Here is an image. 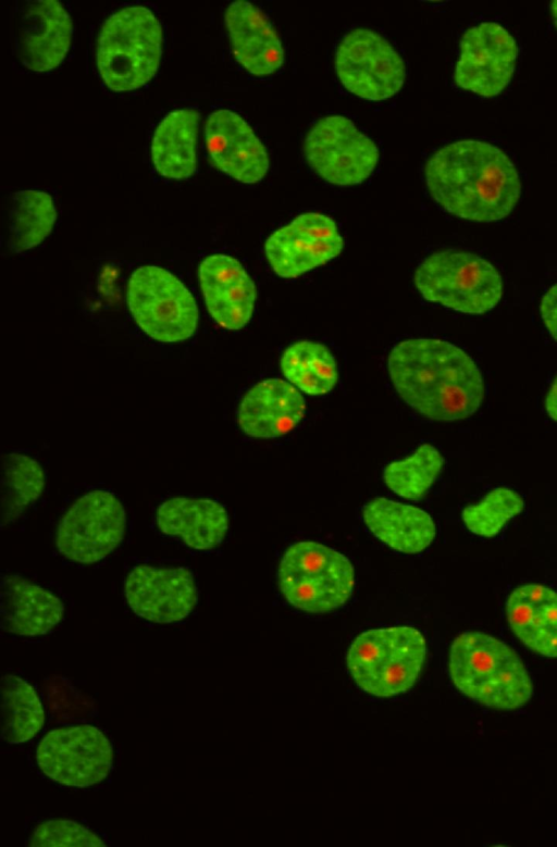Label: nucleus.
I'll return each mask as SVG.
<instances>
[{
    "label": "nucleus",
    "instance_id": "obj_29",
    "mask_svg": "<svg viewBox=\"0 0 557 847\" xmlns=\"http://www.w3.org/2000/svg\"><path fill=\"white\" fill-rule=\"evenodd\" d=\"M10 217V248L23 252L49 236L57 220V209L49 194L20 190L12 196Z\"/></svg>",
    "mask_w": 557,
    "mask_h": 847
},
{
    "label": "nucleus",
    "instance_id": "obj_6",
    "mask_svg": "<svg viewBox=\"0 0 557 847\" xmlns=\"http://www.w3.org/2000/svg\"><path fill=\"white\" fill-rule=\"evenodd\" d=\"M413 284L426 301L473 315L493 310L504 292L503 277L490 261L459 249L426 256L413 272Z\"/></svg>",
    "mask_w": 557,
    "mask_h": 847
},
{
    "label": "nucleus",
    "instance_id": "obj_16",
    "mask_svg": "<svg viewBox=\"0 0 557 847\" xmlns=\"http://www.w3.org/2000/svg\"><path fill=\"white\" fill-rule=\"evenodd\" d=\"M205 142L215 169L243 184H257L270 167L265 146L237 113L220 109L205 123Z\"/></svg>",
    "mask_w": 557,
    "mask_h": 847
},
{
    "label": "nucleus",
    "instance_id": "obj_2",
    "mask_svg": "<svg viewBox=\"0 0 557 847\" xmlns=\"http://www.w3.org/2000/svg\"><path fill=\"white\" fill-rule=\"evenodd\" d=\"M424 180L449 214L473 222L508 216L521 195L518 170L498 147L473 139L447 144L428 159Z\"/></svg>",
    "mask_w": 557,
    "mask_h": 847
},
{
    "label": "nucleus",
    "instance_id": "obj_23",
    "mask_svg": "<svg viewBox=\"0 0 557 847\" xmlns=\"http://www.w3.org/2000/svg\"><path fill=\"white\" fill-rule=\"evenodd\" d=\"M510 630L529 649L557 658V591L542 584L516 587L506 601Z\"/></svg>",
    "mask_w": 557,
    "mask_h": 847
},
{
    "label": "nucleus",
    "instance_id": "obj_19",
    "mask_svg": "<svg viewBox=\"0 0 557 847\" xmlns=\"http://www.w3.org/2000/svg\"><path fill=\"white\" fill-rule=\"evenodd\" d=\"M232 53L249 74H275L285 62V51L267 14L249 1L236 0L224 12Z\"/></svg>",
    "mask_w": 557,
    "mask_h": 847
},
{
    "label": "nucleus",
    "instance_id": "obj_7",
    "mask_svg": "<svg viewBox=\"0 0 557 847\" xmlns=\"http://www.w3.org/2000/svg\"><path fill=\"white\" fill-rule=\"evenodd\" d=\"M281 594L295 608L325 613L344 606L352 595L355 570L347 557L310 540L292 544L277 570Z\"/></svg>",
    "mask_w": 557,
    "mask_h": 847
},
{
    "label": "nucleus",
    "instance_id": "obj_9",
    "mask_svg": "<svg viewBox=\"0 0 557 847\" xmlns=\"http://www.w3.org/2000/svg\"><path fill=\"white\" fill-rule=\"evenodd\" d=\"M302 152L318 176L341 187L367 180L380 158L376 144L343 115L315 121L305 136Z\"/></svg>",
    "mask_w": 557,
    "mask_h": 847
},
{
    "label": "nucleus",
    "instance_id": "obj_30",
    "mask_svg": "<svg viewBox=\"0 0 557 847\" xmlns=\"http://www.w3.org/2000/svg\"><path fill=\"white\" fill-rule=\"evenodd\" d=\"M444 457L431 444L420 445L412 454L393 461L383 471L385 485L398 496L420 500L443 471Z\"/></svg>",
    "mask_w": 557,
    "mask_h": 847
},
{
    "label": "nucleus",
    "instance_id": "obj_11",
    "mask_svg": "<svg viewBox=\"0 0 557 847\" xmlns=\"http://www.w3.org/2000/svg\"><path fill=\"white\" fill-rule=\"evenodd\" d=\"M335 72L346 90L369 101L394 97L407 76L405 61L393 45L363 27L351 29L338 42Z\"/></svg>",
    "mask_w": 557,
    "mask_h": 847
},
{
    "label": "nucleus",
    "instance_id": "obj_22",
    "mask_svg": "<svg viewBox=\"0 0 557 847\" xmlns=\"http://www.w3.org/2000/svg\"><path fill=\"white\" fill-rule=\"evenodd\" d=\"M64 605L51 591L16 575L1 577V627L20 636H40L63 619Z\"/></svg>",
    "mask_w": 557,
    "mask_h": 847
},
{
    "label": "nucleus",
    "instance_id": "obj_35",
    "mask_svg": "<svg viewBox=\"0 0 557 847\" xmlns=\"http://www.w3.org/2000/svg\"><path fill=\"white\" fill-rule=\"evenodd\" d=\"M550 14L554 21V24L557 28V0H554L549 4Z\"/></svg>",
    "mask_w": 557,
    "mask_h": 847
},
{
    "label": "nucleus",
    "instance_id": "obj_24",
    "mask_svg": "<svg viewBox=\"0 0 557 847\" xmlns=\"http://www.w3.org/2000/svg\"><path fill=\"white\" fill-rule=\"evenodd\" d=\"M362 520L377 539L403 553L423 551L436 536L435 522L426 511L384 497L363 506Z\"/></svg>",
    "mask_w": 557,
    "mask_h": 847
},
{
    "label": "nucleus",
    "instance_id": "obj_28",
    "mask_svg": "<svg viewBox=\"0 0 557 847\" xmlns=\"http://www.w3.org/2000/svg\"><path fill=\"white\" fill-rule=\"evenodd\" d=\"M2 469L1 522L4 527L38 500L46 486V474L37 460L20 452L4 454Z\"/></svg>",
    "mask_w": 557,
    "mask_h": 847
},
{
    "label": "nucleus",
    "instance_id": "obj_15",
    "mask_svg": "<svg viewBox=\"0 0 557 847\" xmlns=\"http://www.w3.org/2000/svg\"><path fill=\"white\" fill-rule=\"evenodd\" d=\"M124 595L133 612L153 623L184 620L195 609L198 594L189 570L181 566L133 568L124 582Z\"/></svg>",
    "mask_w": 557,
    "mask_h": 847
},
{
    "label": "nucleus",
    "instance_id": "obj_5",
    "mask_svg": "<svg viewBox=\"0 0 557 847\" xmlns=\"http://www.w3.org/2000/svg\"><path fill=\"white\" fill-rule=\"evenodd\" d=\"M426 651L424 636L412 626L373 628L354 639L346 664L362 690L376 697H393L416 684Z\"/></svg>",
    "mask_w": 557,
    "mask_h": 847
},
{
    "label": "nucleus",
    "instance_id": "obj_13",
    "mask_svg": "<svg viewBox=\"0 0 557 847\" xmlns=\"http://www.w3.org/2000/svg\"><path fill=\"white\" fill-rule=\"evenodd\" d=\"M345 240L336 222L320 212H305L272 232L264 241V257L272 272L294 279L338 257Z\"/></svg>",
    "mask_w": 557,
    "mask_h": 847
},
{
    "label": "nucleus",
    "instance_id": "obj_27",
    "mask_svg": "<svg viewBox=\"0 0 557 847\" xmlns=\"http://www.w3.org/2000/svg\"><path fill=\"white\" fill-rule=\"evenodd\" d=\"M1 738L11 745L23 744L44 727L45 710L36 689L22 677L1 678Z\"/></svg>",
    "mask_w": 557,
    "mask_h": 847
},
{
    "label": "nucleus",
    "instance_id": "obj_3",
    "mask_svg": "<svg viewBox=\"0 0 557 847\" xmlns=\"http://www.w3.org/2000/svg\"><path fill=\"white\" fill-rule=\"evenodd\" d=\"M448 672L459 692L493 709H518L533 695V683L518 653L484 632H463L453 640Z\"/></svg>",
    "mask_w": 557,
    "mask_h": 847
},
{
    "label": "nucleus",
    "instance_id": "obj_20",
    "mask_svg": "<svg viewBox=\"0 0 557 847\" xmlns=\"http://www.w3.org/2000/svg\"><path fill=\"white\" fill-rule=\"evenodd\" d=\"M306 400L299 389L281 378H267L243 396L236 421L253 438H276L292 432L302 420Z\"/></svg>",
    "mask_w": 557,
    "mask_h": 847
},
{
    "label": "nucleus",
    "instance_id": "obj_8",
    "mask_svg": "<svg viewBox=\"0 0 557 847\" xmlns=\"http://www.w3.org/2000/svg\"><path fill=\"white\" fill-rule=\"evenodd\" d=\"M126 303L140 329L160 342L185 340L197 329L198 308L193 295L163 267H137L127 282Z\"/></svg>",
    "mask_w": 557,
    "mask_h": 847
},
{
    "label": "nucleus",
    "instance_id": "obj_12",
    "mask_svg": "<svg viewBox=\"0 0 557 847\" xmlns=\"http://www.w3.org/2000/svg\"><path fill=\"white\" fill-rule=\"evenodd\" d=\"M40 771L52 781L85 788L109 775L113 750L108 737L96 726L79 724L48 732L36 749Z\"/></svg>",
    "mask_w": 557,
    "mask_h": 847
},
{
    "label": "nucleus",
    "instance_id": "obj_25",
    "mask_svg": "<svg viewBox=\"0 0 557 847\" xmlns=\"http://www.w3.org/2000/svg\"><path fill=\"white\" fill-rule=\"evenodd\" d=\"M200 114L194 109H177L158 124L151 140V162L166 178L184 179L197 169V137Z\"/></svg>",
    "mask_w": 557,
    "mask_h": 847
},
{
    "label": "nucleus",
    "instance_id": "obj_4",
    "mask_svg": "<svg viewBox=\"0 0 557 847\" xmlns=\"http://www.w3.org/2000/svg\"><path fill=\"white\" fill-rule=\"evenodd\" d=\"M162 43L161 23L150 9L129 5L112 13L99 30L96 49L106 86L113 91L145 86L159 68Z\"/></svg>",
    "mask_w": 557,
    "mask_h": 847
},
{
    "label": "nucleus",
    "instance_id": "obj_33",
    "mask_svg": "<svg viewBox=\"0 0 557 847\" xmlns=\"http://www.w3.org/2000/svg\"><path fill=\"white\" fill-rule=\"evenodd\" d=\"M540 313L548 334L557 341V284L543 295Z\"/></svg>",
    "mask_w": 557,
    "mask_h": 847
},
{
    "label": "nucleus",
    "instance_id": "obj_1",
    "mask_svg": "<svg viewBox=\"0 0 557 847\" xmlns=\"http://www.w3.org/2000/svg\"><path fill=\"white\" fill-rule=\"evenodd\" d=\"M391 383L411 409L440 422L474 414L485 396L481 370L456 345L437 338H408L387 356Z\"/></svg>",
    "mask_w": 557,
    "mask_h": 847
},
{
    "label": "nucleus",
    "instance_id": "obj_17",
    "mask_svg": "<svg viewBox=\"0 0 557 847\" xmlns=\"http://www.w3.org/2000/svg\"><path fill=\"white\" fill-rule=\"evenodd\" d=\"M198 278L206 307L218 325L237 331L250 322L257 287L237 259L223 253L210 254L200 262Z\"/></svg>",
    "mask_w": 557,
    "mask_h": 847
},
{
    "label": "nucleus",
    "instance_id": "obj_18",
    "mask_svg": "<svg viewBox=\"0 0 557 847\" xmlns=\"http://www.w3.org/2000/svg\"><path fill=\"white\" fill-rule=\"evenodd\" d=\"M73 21L57 0L26 2L17 22V55L35 72H49L65 59L72 43Z\"/></svg>",
    "mask_w": 557,
    "mask_h": 847
},
{
    "label": "nucleus",
    "instance_id": "obj_32",
    "mask_svg": "<svg viewBox=\"0 0 557 847\" xmlns=\"http://www.w3.org/2000/svg\"><path fill=\"white\" fill-rule=\"evenodd\" d=\"M28 846L33 847H103L104 840L84 825L63 819L39 823L32 832Z\"/></svg>",
    "mask_w": 557,
    "mask_h": 847
},
{
    "label": "nucleus",
    "instance_id": "obj_14",
    "mask_svg": "<svg viewBox=\"0 0 557 847\" xmlns=\"http://www.w3.org/2000/svg\"><path fill=\"white\" fill-rule=\"evenodd\" d=\"M512 35L495 22L469 27L459 41L455 65L457 87L483 98L498 96L510 83L518 61Z\"/></svg>",
    "mask_w": 557,
    "mask_h": 847
},
{
    "label": "nucleus",
    "instance_id": "obj_26",
    "mask_svg": "<svg viewBox=\"0 0 557 847\" xmlns=\"http://www.w3.org/2000/svg\"><path fill=\"white\" fill-rule=\"evenodd\" d=\"M287 382L309 396H322L338 382V366L327 346L315 340H298L287 346L280 359Z\"/></svg>",
    "mask_w": 557,
    "mask_h": 847
},
{
    "label": "nucleus",
    "instance_id": "obj_31",
    "mask_svg": "<svg viewBox=\"0 0 557 847\" xmlns=\"http://www.w3.org/2000/svg\"><path fill=\"white\" fill-rule=\"evenodd\" d=\"M524 509L521 495L511 488L499 486L487 493L479 502L465 507L461 519L473 534L492 538Z\"/></svg>",
    "mask_w": 557,
    "mask_h": 847
},
{
    "label": "nucleus",
    "instance_id": "obj_21",
    "mask_svg": "<svg viewBox=\"0 0 557 847\" xmlns=\"http://www.w3.org/2000/svg\"><path fill=\"white\" fill-rule=\"evenodd\" d=\"M156 522L164 535L202 551L219 547L230 527L227 511L220 502L195 497L164 500L157 509Z\"/></svg>",
    "mask_w": 557,
    "mask_h": 847
},
{
    "label": "nucleus",
    "instance_id": "obj_34",
    "mask_svg": "<svg viewBox=\"0 0 557 847\" xmlns=\"http://www.w3.org/2000/svg\"><path fill=\"white\" fill-rule=\"evenodd\" d=\"M544 406L548 416L557 422V376L546 394Z\"/></svg>",
    "mask_w": 557,
    "mask_h": 847
},
{
    "label": "nucleus",
    "instance_id": "obj_10",
    "mask_svg": "<svg viewBox=\"0 0 557 847\" xmlns=\"http://www.w3.org/2000/svg\"><path fill=\"white\" fill-rule=\"evenodd\" d=\"M125 532L126 511L120 499L107 490H90L64 512L55 546L72 562L94 564L121 545Z\"/></svg>",
    "mask_w": 557,
    "mask_h": 847
}]
</instances>
